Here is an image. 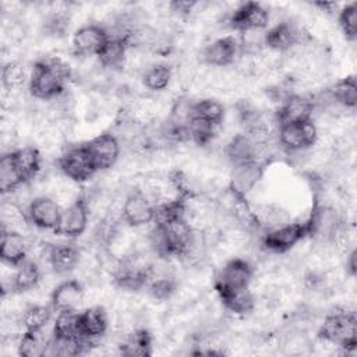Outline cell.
Instances as JSON below:
<instances>
[{"mask_svg":"<svg viewBox=\"0 0 357 357\" xmlns=\"http://www.w3.org/2000/svg\"><path fill=\"white\" fill-rule=\"evenodd\" d=\"M173 79L172 67L163 63H156L148 67L142 74V84L152 92H160L169 88Z\"/></svg>","mask_w":357,"mask_h":357,"instance_id":"cell-29","label":"cell"},{"mask_svg":"<svg viewBox=\"0 0 357 357\" xmlns=\"http://www.w3.org/2000/svg\"><path fill=\"white\" fill-rule=\"evenodd\" d=\"M119 353L124 356L152 354V337L145 328H137L119 340Z\"/></svg>","mask_w":357,"mask_h":357,"instance_id":"cell-26","label":"cell"},{"mask_svg":"<svg viewBox=\"0 0 357 357\" xmlns=\"http://www.w3.org/2000/svg\"><path fill=\"white\" fill-rule=\"evenodd\" d=\"M127 50H128L127 40L121 38H109L96 57L105 70L114 71V70L123 68Z\"/></svg>","mask_w":357,"mask_h":357,"instance_id":"cell-27","label":"cell"},{"mask_svg":"<svg viewBox=\"0 0 357 357\" xmlns=\"http://www.w3.org/2000/svg\"><path fill=\"white\" fill-rule=\"evenodd\" d=\"M279 124L301 123L312 120L314 106L310 98L301 96L298 93H291L276 110Z\"/></svg>","mask_w":357,"mask_h":357,"instance_id":"cell-19","label":"cell"},{"mask_svg":"<svg viewBox=\"0 0 357 357\" xmlns=\"http://www.w3.org/2000/svg\"><path fill=\"white\" fill-rule=\"evenodd\" d=\"M240 53L238 42L233 36L218 38L201 50V63L213 68H225L234 64Z\"/></svg>","mask_w":357,"mask_h":357,"instance_id":"cell-13","label":"cell"},{"mask_svg":"<svg viewBox=\"0 0 357 357\" xmlns=\"http://www.w3.org/2000/svg\"><path fill=\"white\" fill-rule=\"evenodd\" d=\"M26 68L21 60L3 64L1 86L7 89H20L26 81Z\"/></svg>","mask_w":357,"mask_h":357,"instance_id":"cell-38","label":"cell"},{"mask_svg":"<svg viewBox=\"0 0 357 357\" xmlns=\"http://www.w3.org/2000/svg\"><path fill=\"white\" fill-rule=\"evenodd\" d=\"M264 169L265 166L258 162H247V163L231 166V170L229 173L227 187L233 192L247 197L259 184L264 176Z\"/></svg>","mask_w":357,"mask_h":357,"instance_id":"cell-16","label":"cell"},{"mask_svg":"<svg viewBox=\"0 0 357 357\" xmlns=\"http://www.w3.org/2000/svg\"><path fill=\"white\" fill-rule=\"evenodd\" d=\"M318 337L333 343L344 354L356 350L357 346V317L353 310L335 307L328 312L318 328Z\"/></svg>","mask_w":357,"mask_h":357,"instance_id":"cell-2","label":"cell"},{"mask_svg":"<svg viewBox=\"0 0 357 357\" xmlns=\"http://www.w3.org/2000/svg\"><path fill=\"white\" fill-rule=\"evenodd\" d=\"M50 308L45 304H28L21 318L26 331H42L50 321Z\"/></svg>","mask_w":357,"mask_h":357,"instance_id":"cell-36","label":"cell"},{"mask_svg":"<svg viewBox=\"0 0 357 357\" xmlns=\"http://www.w3.org/2000/svg\"><path fill=\"white\" fill-rule=\"evenodd\" d=\"M98 172L114 167L120 158L121 145L113 132H103L85 144Z\"/></svg>","mask_w":357,"mask_h":357,"instance_id":"cell-10","label":"cell"},{"mask_svg":"<svg viewBox=\"0 0 357 357\" xmlns=\"http://www.w3.org/2000/svg\"><path fill=\"white\" fill-rule=\"evenodd\" d=\"M192 116L202 119L211 124L220 126L225 120V107L223 105L212 98H204L194 102Z\"/></svg>","mask_w":357,"mask_h":357,"instance_id":"cell-32","label":"cell"},{"mask_svg":"<svg viewBox=\"0 0 357 357\" xmlns=\"http://www.w3.org/2000/svg\"><path fill=\"white\" fill-rule=\"evenodd\" d=\"M29 238L17 231L1 229L0 258L3 264L18 266L28 258Z\"/></svg>","mask_w":357,"mask_h":357,"instance_id":"cell-18","label":"cell"},{"mask_svg":"<svg viewBox=\"0 0 357 357\" xmlns=\"http://www.w3.org/2000/svg\"><path fill=\"white\" fill-rule=\"evenodd\" d=\"M271 20V11L261 3L245 1L240 3L229 14L226 22L236 31H251L265 29Z\"/></svg>","mask_w":357,"mask_h":357,"instance_id":"cell-9","label":"cell"},{"mask_svg":"<svg viewBox=\"0 0 357 357\" xmlns=\"http://www.w3.org/2000/svg\"><path fill=\"white\" fill-rule=\"evenodd\" d=\"M155 205L138 188L130 191L123 208V222L130 227H141L153 222Z\"/></svg>","mask_w":357,"mask_h":357,"instance_id":"cell-14","label":"cell"},{"mask_svg":"<svg viewBox=\"0 0 357 357\" xmlns=\"http://www.w3.org/2000/svg\"><path fill=\"white\" fill-rule=\"evenodd\" d=\"M109 329V314L103 305H91L79 312V335L99 340Z\"/></svg>","mask_w":357,"mask_h":357,"instance_id":"cell-21","label":"cell"},{"mask_svg":"<svg viewBox=\"0 0 357 357\" xmlns=\"http://www.w3.org/2000/svg\"><path fill=\"white\" fill-rule=\"evenodd\" d=\"M40 278H42L40 266L35 261L26 258L22 264L15 266L14 280H13V293L22 294V293L31 291L39 284Z\"/></svg>","mask_w":357,"mask_h":357,"instance_id":"cell-25","label":"cell"},{"mask_svg":"<svg viewBox=\"0 0 357 357\" xmlns=\"http://www.w3.org/2000/svg\"><path fill=\"white\" fill-rule=\"evenodd\" d=\"M50 339L45 336V328L42 331H26L20 339L18 354L22 357L45 356Z\"/></svg>","mask_w":357,"mask_h":357,"instance_id":"cell-30","label":"cell"},{"mask_svg":"<svg viewBox=\"0 0 357 357\" xmlns=\"http://www.w3.org/2000/svg\"><path fill=\"white\" fill-rule=\"evenodd\" d=\"M197 6H198V1H194V0H174L167 4V8L173 15L178 18H185L195 13Z\"/></svg>","mask_w":357,"mask_h":357,"instance_id":"cell-41","label":"cell"},{"mask_svg":"<svg viewBox=\"0 0 357 357\" xmlns=\"http://www.w3.org/2000/svg\"><path fill=\"white\" fill-rule=\"evenodd\" d=\"M308 42L304 28L290 20H283L266 31L265 45L266 49L286 54L298 45Z\"/></svg>","mask_w":357,"mask_h":357,"instance_id":"cell-8","label":"cell"},{"mask_svg":"<svg viewBox=\"0 0 357 357\" xmlns=\"http://www.w3.org/2000/svg\"><path fill=\"white\" fill-rule=\"evenodd\" d=\"M85 286L78 279H67L60 282L50 294L52 308L59 311L77 310L84 304Z\"/></svg>","mask_w":357,"mask_h":357,"instance_id":"cell-17","label":"cell"},{"mask_svg":"<svg viewBox=\"0 0 357 357\" xmlns=\"http://www.w3.org/2000/svg\"><path fill=\"white\" fill-rule=\"evenodd\" d=\"M307 237L305 223H286L266 230L261 237L262 250L271 254H286Z\"/></svg>","mask_w":357,"mask_h":357,"instance_id":"cell-7","label":"cell"},{"mask_svg":"<svg viewBox=\"0 0 357 357\" xmlns=\"http://www.w3.org/2000/svg\"><path fill=\"white\" fill-rule=\"evenodd\" d=\"M57 165L61 174L75 183H84L98 172L86 145H75L67 148L57 158Z\"/></svg>","mask_w":357,"mask_h":357,"instance_id":"cell-6","label":"cell"},{"mask_svg":"<svg viewBox=\"0 0 357 357\" xmlns=\"http://www.w3.org/2000/svg\"><path fill=\"white\" fill-rule=\"evenodd\" d=\"M225 155L231 166L255 162V142L247 134H234L225 148Z\"/></svg>","mask_w":357,"mask_h":357,"instance_id":"cell-24","label":"cell"},{"mask_svg":"<svg viewBox=\"0 0 357 357\" xmlns=\"http://www.w3.org/2000/svg\"><path fill=\"white\" fill-rule=\"evenodd\" d=\"M22 184H24V180L20 176L13 162L11 152L4 153L0 160V190L3 195L13 192L15 188H18Z\"/></svg>","mask_w":357,"mask_h":357,"instance_id":"cell-33","label":"cell"},{"mask_svg":"<svg viewBox=\"0 0 357 357\" xmlns=\"http://www.w3.org/2000/svg\"><path fill=\"white\" fill-rule=\"evenodd\" d=\"M178 283L174 276H158L151 278L146 283L148 294L156 301L172 300Z\"/></svg>","mask_w":357,"mask_h":357,"instance_id":"cell-37","label":"cell"},{"mask_svg":"<svg viewBox=\"0 0 357 357\" xmlns=\"http://www.w3.org/2000/svg\"><path fill=\"white\" fill-rule=\"evenodd\" d=\"M11 158L24 183H32L38 178L42 169V153L38 146L26 145L17 148L11 152Z\"/></svg>","mask_w":357,"mask_h":357,"instance_id":"cell-20","label":"cell"},{"mask_svg":"<svg viewBox=\"0 0 357 357\" xmlns=\"http://www.w3.org/2000/svg\"><path fill=\"white\" fill-rule=\"evenodd\" d=\"M318 138V128L314 120L282 124L278 132V142L289 153L311 149Z\"/></svg>","mask_w":357,"mask_h":357,"instance_id":"cell-5","label":"cell"},{"mask_svg":"<svg viewBox=\"0 0 357 357\" xmlns=\"http://www.w3.org/2000/svg\"><path fill=\"white\" fill-rule=\"evenodd\" d=\"M219 126L211 124L202 119H198L195 116H192V119L190 120L188 126H187V132H188V138L191 142L199 145V146H205L209 145L215 135H216V130Z\"/></svg>","mask_w":357,"mask_h":357,"instance_id":"cell-35","label":"cell"},{"mask_svg":"<svg viewBox=\"0 0 357 357\" xmlns=\"http://www.w3.org/2000/svg\"><path fill=\"white\" fill-rule=\"evenodd\" d=\"M342 223V213L335 206L315 205L305 222L307 237L315 244H328Z\"/></svg>","mask_w":357,"mask_h":357,"instance_id":"cell-4","label":"cell"},{"mask_svg":"<svg viewBox=\"0 0 357 357\" xmlns=\"http://www.w3.org/2000/svg\"><path fill=\"white\" fill-rule=\"evenodd\" d=\"M109 35L100 24H86L79 26L73 35V52L77 57H95L99 54Z\"/></svg>","mask_w":357,"mask_h":357,"instance_id":"cell-12","label":"cell"},{"mask_svg":"<svg viewBox=\"0 0 357 357\" xmlns=\"http://www.w3.org/2000/svg\"><path fill=\"white\" fill-rule=\"evenodd\" d=\"M73 77L71 67L59 57H45L35 61L29 77V93L38 100H52L67 88Z\"/></svg>","mask_w":357,"mask_h":357,"instance_id":"cell-1","label":"cell"},{"mask_svg":"<svg viewBox=\"0 0 357 357\" xmlns=\"http://www.w3.org/2000/svg\"><path fill=\"white\" fill-rule=\"evenodd\" d=\"M329 92L333 98V100L347 109V110H354L357 105V82L354 75H347L339 81L335 82L329 88Z\"/></svg>","mask_w":357,"mask_h":357,"instance_id":"cell-28","label":"cell"},{"mask_svg":"<svg viewBox=\"0 0 357 357\" xmlns=\"http://www.w3.org/2000/svg\"><path fill=\"white\" fill-rule=\"evenodd\" d=\"M81 251L75 244L60 243L50 244L49 248V266L59 275H64L77 268Z\"/></svg>","mask_w":357,"mask_h":357,"instance_id":"cell-22","label":"cell"},{"mask_svg":"<svg viewBox=\"0 0 357 357\" xmlns=\"http://www.w3.org/2000/svg\"><path fill=\"white\" fill-rule=\"evenodd\" d=\"M339 28L349 42H354L357 39V4L350 3L346 4L337 15Z\"/></svg>","mask_w":357,"mask_h":357,"instance_id":"cell-39","label":"cell"},{"mask_svg":"<svg viewBox=\"0 0 357 357\" xmlns=\"http://www.w3.org/2000/svg\"><path fill=\"white\" fill-rule=\"evenodd\" d=\"M223 308L236 314V315H247L251 314L255 305V296L250 287L234 291L233 294L220 300Z\"/></svg>","mask_w":357,"mask_h":357,"instance_id":"cell-31","label":"cell"},{"mask_svg":"<svg viewBox=\"0 0 357 357\" xmlns=\"http://www.w3.org/2000/svg\"><path fill=\"white\" fill-rule=\"evenodd\" d=\"M254 275L255 269L248 259L241 257L227 259L215 275L213 287L216 296L222 300L234 291L250 287Z\"/></svg>","mask_w":357,"mask_h":357,"instance_id":"cell-3","label":"cell"},{"mask_svg":"<svg viewBox=\"0 0 357 357\" xmlns=\"http://www.w3.org/2000/svg\"><path fill=\"white\" fill-rule=\"evenodd\" d=\"M0 216H1V229L28 236L31 220L28 218V213L24 211L21 205H18L11 199L3 201L0 206Z\"/></svg>","mask_w":357,"mask_h":357,"instance_id":"cell-23","label":"cell"},{"mask_svg":"<svg viewBox=\"0 0 357 357\" xmlns=\"http://www.w3.org/2000/svg\"><path fill=\"white\" fill-rule=\"evenodd\" d=\"M26 213L35 227L54 231L61 216V206L49 195H38L28 205Z\"/></svg>","mask_w":357,"mask_h":357,"instance_id":"cell-15","label":"cell"},{"mask_svg":"<svg viewBox=\"0 0 357 357\" xmlns=\"http://www.w3.org/2000/svg\"><path fill=\"white\" fill-rule=\"evenodd\" d=\"M89 209L84 195L81 194L79 198L73 202L71 205L61 209V216L59 220L57 227L54 229V234L66 236V237H78L81 236L89 223Z\"/></svg>","mask_w":357,"mask_h":357,"instance_id":"cell-11","label":"cell"},{"mask_svg":"<svg viewBox=\"0 0 357 357\" xmlns=\"http://www.w3.org/2000/svg\"><path fill=\"white\" fill-rule=\"evenodd\" d=\"M265 36L266 32L264 29H251V31H243L240 38V53L241 54H255L262 52L265 45Z\"/></svg>","mask_w":357,"mask_h":357,"instance_id":"cell-40","label":"cell"},{"mask_svg":"<svg viewBox=\"0 0 357 357\" xmlns=\"http://www.w3.org/2000/svg\"><path fill=\"white\" fill-rule=\"evenodd\" d=\"M79 335V312L77 310L59 311L53 324V336L74 337Z\"/></svg>","mask_w":357,"mask_h":357,"instance_id":"cell-34","label":"cell"}]
</instances>
